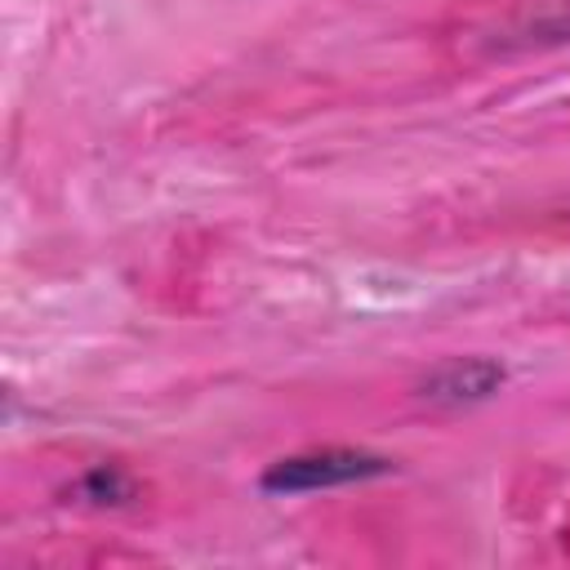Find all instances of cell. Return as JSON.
Returning a JSON list of instances; mask_svg holds the SVG:
<instances>
[{"label":"cell","mask_w":570,"mask_h":570,"mask_svg":"<svg viewBox=\"0 0 570 570\" xmlns=\"http://www.w3.org/2000/svg\"><path fill=\"white\" fill-rule=\"evenodd\" d=\"M392 468H396V463L383 459V454L330 445V450H312V454L276 459V463L258 476V485H263L267 494H303V490H334V485H352V481L387 476Z\"/></svg>","instance_id":"6da1fadb"},{"label":"cell","mask_w":570,"mask_h":570,"mask_svg":"<svg viewBox=\"0 0 570 570\" xmlns=\"http://www.w3.org/2000/svg\"><path fill=\"white\" fill-rule=\"evenodd\" d=\"M499 383H503V365L499 361L468 356V361L441 365L423 383V396L428 401H445V405H463V401H485L490 392H499Z\"/></svg>","instance_id":"7a4b0ae2"}]
</instances>
